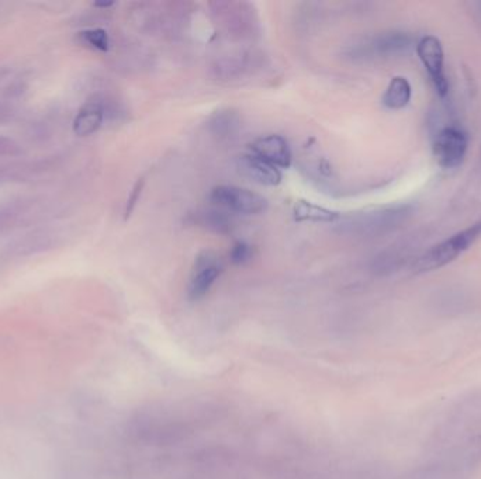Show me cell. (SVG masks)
<instances>
[{
  "label": "cell",
  "mask_w": 481,
  "mask_h": 479,
  "mask_svg": "<svg viewBox=\"0 0 481 479\" xmlns=\"http://www.w3.org/2000/svg\"><path fill=\"white\" fill-rule=\"evenodd\" d=\"M417 54L428 71L438 95L446 97L449 93V82L445 75V56L441 41L434 35L421 38L417 44Z\"/></svg>",
  "instance_id": "obj_7"
},
{
  "label": "cell",
  "mask_w": 481,
  "mask_h": 479,
  "mask_svg": "<svg viewBox=\"0 0 481 479\" xmlns=\"http://www.w3.org/2000/svg\"><path fill=\"white\" fill-rule=\"evenodd\" d=\"M241 124L239 115L232 110H219L207 121L209 131L219 140H228L235 135Z\"/></svg>",
  "instance_id": "obj_12"
},
{
  "label": "cell",
  "mask_w": 481,
  "mask_h": 479,
  "mask_svg": "<svg viewBox=\"0 0 481 479\" xmlns=\"http://www.w3.org/2000/svg\"><path fill=\"white\" fill-rule=\"evenodd\" d=\"M237 169L241 176L260 186L273 187L282 181V174L278 168H274L253 154L238 156Z\"/></svg>",
  "instance_id": "obj_9"
},
{
  "label": "cell",
  "mask_w": 481,
  "mask_h": 479,
  "mask_svg": "<svg viewBox=\"0 0 481 479\" xmlns=\"http://www.w3.org/2000/svg\"><path fill=\"white\" fill-rule=\"evenodd\" d=\"M340 214L320 207L310 201H299L294 205V218L299 222H335Z\"/></svg>",
  "instance_id": "obj_14"
},
{
  "label": "cell",
  "mask_w": 481,
  "mask_h": 479,
  "mask_svg": "<svg viewBox=\"0 0 481 479\" xmlns=\"http://www.w3.org/2000/svg\"><path fill=\"white\" fill-rule=\"evenodd\" d=\"M107 115V106L103 99L95 97L85 103L74 120V132L78 136H89L100 129Z\"/></svg>",
  "instance_id": "obj_10"
},
{
  "label": "cell",
  "mask_w": 481,
  "mask_h": 479,
  "mask_svg": "<svg viewBox=\"0 0 481 479\" xmlns=\"http://www.w3.org/2000/svg\"><path fill=\"white\" fill-rule=\"evenodd\" d=\"M143 188H144V179H140L139 181L135 183V186H134V188H132V191H131V194L128 197L127 207H125V217L131 216V213H132V210L135 207V204L139 202V200H140Z\"/></svg>",
  "instance_id": "obj_17"
},
{
  "label": "cell",
  "mask_w": 481,
  "mask_h": 479,
  "mask_svg": "<svg viewBox=\"0 0 481 479\" xmlns=\"http://www.w3.org/2000/svg\"><path fill=\"white\" fill-rule=\"evenodd\" d=\"M414 47V40L404 31L390 30L363 40L352 48V56L358 59L390 58L408 54Z\"/></svg>",
  "instance_id": "obj_4"
},
{
  "label": "cell",
  "mask_w": 481,
  "mask_h": 479,
  "mask_svg": "<svg viewBox=\"0 0 481 479\" xmlns=\"http://www.w3.org/2000/svg\"><path fill=\"white\" fill-rule=\"evenodd\" d=\"M253 256H255L253 247L244 241L235 242L230 250V254H228L230 261L235 266L249 264L253 260Z\"/></svg>",
  "instance_id": "obj_16"
},
{
  "label": "cell",
  "mask_w": 481,
  "mask_h": 479,
  "mask_svg": "<svg viewBox=\"0 0 481 479\" xmlns=\"http://www.w3.org/2000/svg\"><path fill=\"white\" fill-rule=\"evenodd\" d=\"M210 201L216 207L241 216H256L267 209V200L249 188L238 186H217L210 193Z\"/></svg>",
  "instance_id": "obj_3"
},
{
  "label": "cell",
  "mask_w": 481,
  "mask_h": 479,
  "mask_svg": "<svg viewBox=\"0 0 481 479\" xmlns=\"http://www.w3.org/2000/svg\"><path fill=\"white\" fill-rule=\"evenodd\" d=\"M193 224L197 227H201L214 234L220 235H228L234 229V220L230 216V213L221 210V209H209L201 210L191 216Z\"/></svg>",
  "instance_id": "obj_11"
},
{
  "label": "cell",
  "mask_w": 481,
  "mask_h": 479,
  "mask_svg": "<svg viewBox=\"0 0 481 479\" xmlns=\"http://www.w3.org/2000/svg\"><path fill=\"white\" fill-rule=\"evenodd\" d=\"M78 40L82 45L90 48V49H96V51H102L106 52L110 48V38L106 30L103 29H90V30H85L82 33H79Z\"/></svg>",
  "instance_id": "obj_15"
},
{
  "label": "cell",
  "mask_w": 481,
  "mask_h": 479,
  "mask_svg": "<svg viewBox=\"0 0 481 479\" xmlns=\"http://www.w3.org/2000/svg\"><path fill=\"white\" fill-rule=\"evenodd\" d=\"M411 95L412 89L409 82L402 76H395L387 86L381 102L390 110H400L409 103Z\"/></svg>",
  "instance_id": "obj_13"
},
{
  "label": "cell",
  "mask_w": 481,
  "mask_h": 479,
  "mask_svg": "<svg viewBox=\"0 0 481 479\" xmlns=\"http://www.w3.org/2000/svg\"><path fill=\"white\" fill-rule=\"evenodd\" d=\"M252 154L278 169H287L292 165V151L282 135H267L251 144Z\"/></svg>",
  "instance_id": "obj_8"
},
{
  "label": "cell",
  "mask_w": 481,
  "mask_h": 479,
  "mask_svg": "<svg viewBox=\"0 0 481 479\" xmlns=\"http://www.w3.org/2000/svg\"><path fill=\"white\" fill-rule=\"evenodd\" d=\"M411 216L412 207L407 204L356 211L339 217V231L354 238H374L400 228Z\"/></svg>",
  "instance_id": "obj_1"
},
{
  "label": "cell",
  "mask_w": 481,
  "mask_h": 479,
  "mask_svg": "<svg viewBox=\"0 0 481 479\" xmlns=\"http://www.w3.org/2000/svg\"><path fill=\"white\" fill-rule=\"evenodd\" d=\"M20 148L17 144H15L12 140L8 138H0V155H19Z\"/></svg>",
  "instance_id": "obj_18"
},
{
  "label": "cell",
  "mask_w": 481,
  "mask_h": 479,
  "mask_svg": "<svg viewBox=\"0 0 481 479\" xmlns=\"http://www.w3.org/2000/svg\"><path fill=\"white\" fill-rule=\"evenodd\" d=\"M481 238V221L455 234L443 242L432 246L421 254L414 263L416 273H428L438 270L462 256Z\"/></svg>",
  "instance_id": "obj_2"
},
{
  "label": "cell",
  "mask_w": 481,
  "mask_h": 479,
  "mask_svg": "<svg viewBox=\"0 0 481 479\" xmlns=\"http://www.w3.org/2000/svg\"><path fill=\"white\" fill-rule=\"evenodd\" d=\"M223 268V260L217 253L212 250H203L201 253H198L193 263L189 280L190 300L197 301L207 294L220 277Z\"/></svg>",
  "instance_id": "obj_6"
},
{
  "label": "cell",
  "mask_w": 481,
  "mask_h": 479,
  "mask_svg": "<svg viewBox=\"0 0 481 479\" xmlns=\"http://www.w3.org/2000/svg\"><path fill=\"white\" fill-rule=\"evenodd\" d=\"M468 138L467 133L459 127H443L434 138V156L438 165L443 169L459 168L467 154Z\"/></svg>",
  "instance_id": "obj_5"
}]
</instances>
